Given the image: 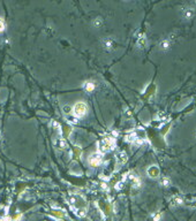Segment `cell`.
<instances>
[{"label": "cell", "instance_id": "10", "mask_svg": "<svg viewBox=\"0 0 196 221\" xmlns=\"http://www.w3.org/2000/svg\"><path fill=\"white\" fill-rule=\"evenodd\" d=\"M160 184L163 186V187H170L171 186V180L168 178V177H166V176H164V177H162L160 178Z\"/></svg>", "mask_w": 196, "mask_h": 221}, {"label": "cell", "instance_id": "4", "mask_svg": "<svg viewBox=\"0 0 196 221\" xmlns=\"http://www.w3.org/2000/svg\"><path fill=\"white\" fill-rule=\"evenodd\" d=\"M148 175L150 177H157L159 175V169L156 167V166H151L149 169H148Z\"/></svg>", "mask_w": 196, "mask_h": 221}, {"label": "cell", "instance_id": "16", "mask_svg": "<svg viewBox=\"0 0 196 221\" xmlns=\"http://www.w3.org/2000/svg\"><path fill=\"white\" fill-rule=\"evenodd\" d=\"M65 113H69V107L68 106H65Z\"/></svg>", "mask_w": 196, "mask_h": 221}, {"label": "cell", "instance_id": "13", "mask_svg": "<svg viewBox=\"0 0 196 221\" xmlns=\"http://www.w3.org/2000/svg\"><path fill=\"white\" fill-rule=\"evenodd\" d=\"M152 218H153V220H155V221H160V219H162V215H160V213H156V214H153V215H152Z\"/></svg>", "mask_w": 196, "mask_h": 221}, {"label": "cell", "instance_id": "7", "mask_svg": "<svg viewBox=\"0 0 196 221\" xmlns=\"http://www.w3.org/2000/svg\"><path fill=\"white\" fill-rule=\"evenodd\" d=\"M171 204L173 206H178L182 204V198L179 197V196H173L172 199H171Z\"/></svg>", "mask_w": 196, "mask_h": 221}, {"label": "cell", "instance_id": "2", "mask_svg": "<svg viewBox=\"0 0 196 221\" xmlns=\"http://www.w3.org/2000/svg\"><path fill=\"white\" fill-rule=\"evenodd\" d=\"M102 161V154L100 153H94L90 158H89V164L92 166V167H97L98 165L100 164Z\"/></svg>", "mask_w": 196, "mask_h": 221}, {"label": "cell", "instance_id": "8", "mask_svg": "<svg viewBox=\"0 0 196 221\" xmlns=\"http://www.w3.org/2000/svg\"><path fill=\"white\" fill-rule=\"evenodd\" d=\"M137 46L138 47H146L147 46V38H146V36H141L138 39H137Z\"/></svg>", "mask_w": 196, "mask_h": 221}, {"label": "cell", "instance_id": "5", "mask_svg": "<svg viewBox=\"0 0 196 221\" xmlns=\"http://www.w3.org/2000/svg\"><path fill=\"white\" fill-rule=\"evenodd\" d=\"M159 47L162 48L163 51H167L168 48L171 47V39H170V38H167V39H164V40H162V42H160V44H159Z\"/></svg>", "mask_w": 196, "mask_h": 221}, {"label": "cell", "instance_id": "1", "mask_svg": "<svg viewBox=\"0 0 196 221\" xmlns=\"http://www.w3.org/2000/svg\"><path fill=\"white\" fill-rule=\"evenodd\" d=\"M87 112H88V107H87V105L84 103L80 101V103L75 104V106H74V114H75L76 118H83L87 114Z\"/></svg>", "mask_w": 196, "mask_h": 221}, {"label": "cell", "instance_id": "12", "mask_svg": "<svg viewBox=\"0 0 196 221\" xmlns=\"http://www.w3.org/2000/svg\"><path fill=\"white\" fill-rule=\"evenodd\" d=\"M5 21H4V18L2 17H0V32H2L4 30H5Z\"/></svg>", "mask_w": 196, "mask_h": 221}, {"label": "cell", "instance_id": "11", "mask_svg": "<svg viewBox=\"0 0 196 221\" xmlns=\"http://www.w3.org/2000/svg\"><path fill=\"white\" fill-rule=\"evenodd\" d=\"M92 25H94L95 28H100V27L103 25V18H102V17H96V18L94 20V22H92Z\"/></svg>", "mask_w": 196, "mask_h": 221}, {"label": "cell", "instance_id": "15", "mask_svg": "<svg viewBox=\"0 0 196 221\" xmlns=\"http://www.w3.org/2000/svg\"><path fill=\"white\" fill-rule=\"evenodd\" d=\"M119 156H120V160H121V161H125V160L127 159V156H126V153H125V152H121Z\"/></svg>", "mask_w": 196, "mask_h": 221}, {"label": "cell", "instance_id": "3", "mask_svg": "<svg viewBox=\"0 0 196 221\" xmlns=\"http://www.w3.org/2000/svg\"><path fill=\"white\" fill-rule=\"evenodd\" d=\"M194 15V9L193 8H185L183 12H182V16L186 18V20H190Z\"/></svg>", "mask_w": 196, "mask_h": 221}, {"label": "cell", "instance_id": "14", "mask_svg": "<svg viewBox=\"0 0 196 221\" xmlns=\"http://www.w3.org/2000/svg\"><path fill=\"white\" fill-rule=\"evenodd\" d=\"M141 187V182L138 178H135L134 180V188H140Z\"/></svg>", "mask_w": 196, "mask_h": 221}, {"label": "cell", "instance_id": "9", "mask_svg": "<svg viewBox=\"0 0 196 221\" xmlns=\"http://www.w3.org/2000/svg\"><path fill=\"white\" fill-rule=\"evenodd\" d=\"M84 88H85V90L88 91V92H91V91H94L95 90V83L94 82H85V85H84Z\"/></svg>", "mask_w": 196, "mask_h": 221}, {"label": "cell", "instance_id": "6", "mask_svg": "<svg viewBox=\"0 0 196 221\" xmlns=\"http://www.w3.org/2000/svg\"><path fill=\"white\" fill-rule=\"evenodd\" d=\"M103 46L106 48L107 51H111V50L113 48V40H112L111 38H107V39H105V40L103 42Z\"/></svg>", "mask_w": 196, "mask_h": 221}]
</instances>
